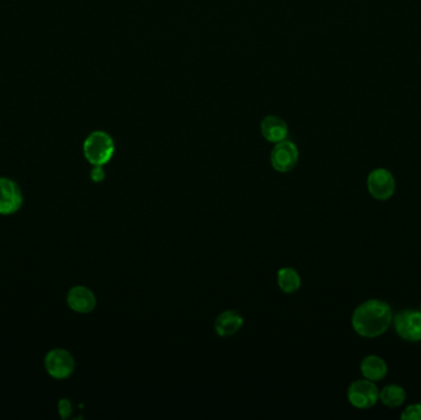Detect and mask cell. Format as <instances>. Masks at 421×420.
Masks as SVG:
<instances>
[{"instance_id":"9","label":"cell","mask_w":421,"mask_h":420,"mask_svg":"<svg viewBox=\"0 0 421 420\" xmlns=\"http://www.w3.org/2000/svg\"><path fill=\"white\" fill-rule=\"evenodd\" d=\"M67 303L72 311L86 314L95 310L96 297L94 292L85 286H75L70 288L67 295Z\"/></svg>"},{"instance_id":"5","label":"cell","mask_w":421,"mask_h":420,"mask_svg":"<svg viewBox=\"0 0 421 420\" xmlns=\"http://www.w3.org/2000/svg\"><path fill=\"white\" fill-rule=\"evenodd\" d=\"M396 334L401 339L410 343L421 341V312L404 310L396 313L393 318Z\"/></svg>"},{"instance_id":"15","label":"cell","mask_w":421,"mask_h":420,"mask_svg":"<svg viewBox=\"0 0 421 420\" xmlns=\"http://www.w3.org/2000/svg\"><path fill=\"white\" fill-rule=\"evenodd\" d=\"M401 418L404 420H421V403L406 407V410L401 413Z\"/></svg>"},{"instance_id":"11","label":"cell","mask_w":421,"mask_h":420,"mask_svg":"<svg viewBox=\"0 0 421 420\" xmlns=\"http://www.w3.org/2000/svg\"><path fill=\"white\" fill-rule=\"evenodd\" d=\"M243 326V317L238 312L226 311L214 322V329L219 336H234Z\"/></svg>"},{"instance_id":"18","label":"cell","mask_w":421,"mask_h":420,"mask_svg":"<svg viewBox=\"0 0 421 420\" xmlns=\"http://www.w3.org/2000/svg\"><path fill=\"white\" fill-rule=\"evenodd\" d=\"M420 312H421V305H420Z\"/></svg>"},{"instance_id":"1","label":"cell","mask_w":421,"mask_h":420,"mask_svg":"<svg viewBox=\"0 0 421 420\" xmlns=\"http://www.w3.org/2000/svg\"><path fill=\"white\" fill-rule=\"evenodd\" d=\"M393 323V312L386 301L368 300L357 307L352 314L354 331L363 338L384 334Z\"/></svg>"},{"instance_id":"2","label":"cell","mask_w":421,"mask_h":420,"mask_svg":"<svg viewBox=\"0 0 421 420\" xmlns=\"http://www.w3.org/2000/svg\"><path fill=\"white\" fill-rule=\"evenodd\" d=\"M83 153L93 167L109 163L114 157L115 142L112 137L104 131H94L85 139Z\"/></svg>"},{"instance_id":"13","label":"cell","mask_w":421,"mask_h":420,"mask_svg":"<svg viewBox=\"0 0 421 420\" xmlns=\"http://www.w3.org/2000/svg\"><path fill=\"white\" fill-rule=\"evenodd\" d=\"M406 390L401 386L388 385L380 390V400L389 408L401 407L406 402Z\"/></svg>"},{"instance_id":"4","label":"cell","mask_w":421,"mask_h":420,"mask_svg":"<svg viewBox=\"0 0 421 420\" xmlns=\"http://www.w3.org/2000/svg\"><path fill=\"white\" fill-rule=\"evenodd\" d=\"M347 398L358 409H368L380 400V390L373 381L357 380L349 387Z\"/></svg>"},{"instance_id":"16","label":"cell","mask_w":421,"mask_h":420,"mask_svg":"<svg viewBox=\"0 0 421 420\" xmlns=\"http://www.w3.org/2000/svg\"><path fill=\"white\" fill-rule=\"evenodd\" d=\"M72 412H73V405L70 403V400L68 398H62L58 402V413H60V418L62 419L70 418Z\"/></svg>"},{"instance_id":"8","label":"cell","mask_w":421,"mask_h":420,"mask_svg":"<svg viewBox=\"0 0 421 420\" xmlns=\"http://www.w3.org/2000/svg\"><path fill=\"white\" fill-rule=\"evenodd\" d=\"M24 203L19 184L13 179L0 178V215L11 216L18 212Z\"/></svg>"},{"instance_id":"10","label":"cell","mask_w":421,"mask_h":420,"mask_svg":"<svg viewBox=\"0 0 421 420\" xmlns=\"http://www.w3.org/2000/svg\"><path fill=\"white\" fill-rule=\"evenodd\" d=\"M260 131L264 139L271 144H278L283 139H287V124L285 122V120L276 115H268L264 117L260 124Z\"/></svg>"},{"instance_id":"3","label":"cell","mask_w":421,"mask_h":420,"mask_svg":"<svg viewBox=\"0 0 421 420\" xmlns=\"http://www.w3.org/2000/svg\"><path fill=\"white\" fill-rule=\"evenodd\" d=\"M45 369L47 374L57 378L65 380L73 375L75 370V360L70 351L65 349H52L45 356Z\"/></svg>"},{"instance_id":"14","label":"cell","mask_w":421,"mask_h":420,"mask_svg":"<svg viewBox=\"0 0 421 420\" xmlns=\"http://www.w3.org/2000/svg\"><path fill=\"white\" fill-rule=\"evenodd\" d=\"M278 286L286 293H293L301 287V276L293 267H283L278 272Z\"/></svg>"},{"instance_id":"6","label":"cell","mask_w":421,"mask_h":420,"mask_svg":"<svg viewBox=\"0 0 421 420\" xmlns=\"http://www.w3.org/2000/svg\"><path fill=\"white\" fill-rule=\"evenodd\" d=\"M367 189L372 198L384 201L391 198L396 191V179L387 169H375L368 174Z\"/></svg>"},{"instance_id":"17","label":"cell","mask_w":421,"mask_h":420,"mask_svg":"<svg viewBox=\"0 0 421 420\" xmlns=\"http://www.w3.org/2000/svg\"><path fill=\"white\" fill-rule=\"evenodd\" d=\"M90 178L94 183H101L105 179V170L103 165H94L90 172Z\"/></svg>"},{"instance_id":"12","label":"cell","mask_w":421,"mask_h":420,"mask_svg":"<svg viewBox=\"0 0 421 420\" xmlns=\"http://www.w3.org/2000/svg\"><path fill=\"white\" fill-rule=\"evenodd\" d=\"M361 374L367 380L381 381L386 377L388 366L386 361L377 355H370L365 357L361 362Z\"/></svg>"},{"instance_id":"7","label":"cell","mask_w":421,"mask_h":420,"mask_svg":"<svg viewBox=\"0 0 421 420\" xmlns=\"http://www.w3.org/2000/svg\"><path fill=\"white\" fill-rule=\"evenodd\" d=\"M299 152L297 146L288 141L283 139L278 144H275L270 160L273 168L278 173H288L291 172L298 163Z\"/></svg>"}]
</instances>
